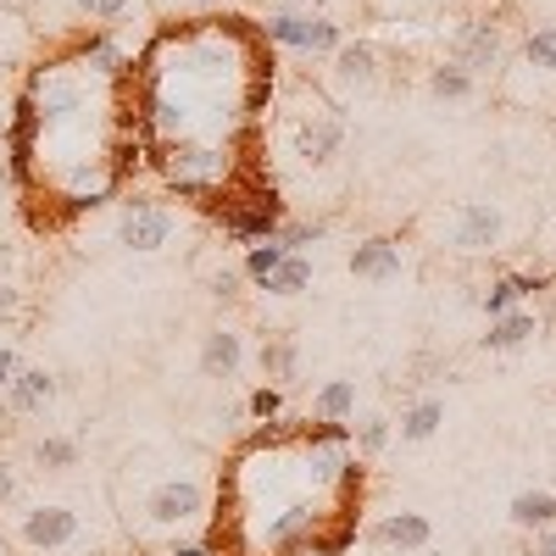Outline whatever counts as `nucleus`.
Segmentation results:
<instances>
[{
  "label": "nucleus",
  "instance_id": "nucleus-1",
  "mask_svg": "<svg viewBox=\"0 0 556 556\" xmlns=\"http://www.w3.org/2000/svg\"><path fill=\"white\" fill-rule=\"evenodd\" d=\"M273 96V73L256 78L245 62V45L235 28H206L167 39L151 56V123L173 146L184 139H206V146H228L245 117H256Z\"/></svg>",
  "mask_w": 556,
  "mask_h": 556
},
{
  "label": "nucleus",
  "instance_id": "nucleus-2",
  "mask_svg": "<svg viewBox=\"0 0 556 556\" xmlns=\"http://www.w3.org/2000/svg\"><path fill=\"white\" fill-rule=\"evenodd\" d=\"M262 39L273 45V51L323 56V62H329L351 34H345V23H334L329 12H285V7H273V12L262 17Z\"/></svg>",
  "mask_w": 556,
  "mask_h": 556
},
{
  "label": "nucleus",
  "instance_id": "nucleus-3",
  "mask_svg": "<svg viewBox=\"0 0 556 556\" xmlns=\"http://www.w3.org/2000/svg\"><path fill=\"white\" fill-rule=\"evenodd\" d=\"M384 84V56L374 39H345L340 51L329 56V67H323V84L317 96L329 106H356L362 96H374V89Z\"/></svg>",
  "mask_w": 556,
  "mask_h": 556
},
{
  "label": "nucleus",
  "instance_id": "nucleus-4",
  "mask_svg": "<svg viewBox=\"0 0 556 556\" xmlns=\"http://www.w3.org/2000/svg\"><path fill=\"white\" fill-rule=\"evenodd\" d=\"M501 78L513 101H556V17L523 34L518 56L501 67Z\"/></svg>",
  "mask_w": 556,
  "mask_h": 556
},
{
  "label": "nucleus",
  "instance_id": "nucleus-5",
  "mask_svg": "<svg viewBox=\"0 0 556 556\" xmlns=\"http://www.w3.org/2000/svg\"><path fill=\"white\" fill-rule=\"evenodd\" d=\"M162 173L178 195H212L217 184H228L235 173V146H206V139H184V146H167Z\"/></svg>",
  "mask_w": 556,
  "mask_h": 556
},
{
  "label": "nucleus",
  "instance_id": "nucleus-6",
  "mask_svg": "<svg viewBox=\"0 0 556 556\" xmlns=\"http://www.w3.org/2000/svg\"><path fill=\"white\" fill-rule=\"evenodd\" d=\"M290 151H295L306 167H329V162L345 151V112L329 106L323 96H306V101L290 112Z\"/></svg>",
  "mask_w": 556,
  "mask_h": 556
},
{
  "label": "nucleus",
  "instance_id": "nucleus-7",
  "mask_svg": "<svg viewBox=\"0 0 556 556\" xmlns=\"http://www.w3.org/2000/svg\"><path fill=\"white\" fill-rule=\"evenodd\" d=\"M12 534L28 556H62V551L84 545V518L62 501H39V506H28V513H17Z\"/></svg>",
  "mask_w": 556,
  "mask_h": 556
},
{
  "label": "nucleus",
  "instance_id": "nucleus-8",
  "mask_svg": "<svg viewBox=\"0 0 556 556\" xmlns=\"http://www.w3.org/2000/svg\"><path fill=\"white\" fill-rule=\"evenodd\" d=\"M445 62L468 67L473 78H495L506 67V28L495 17H462L445 39Z\"/></svg>",
  "mask_w": 556,
  "mask_h": 556
},
{
  "label": "nucleus",
  "instance_id": "nucleus-9",
  "mask_svg": "<svg viewBox=\"0 0 556 556\" xmlns=\"http://www.w3.org/2000/svg\"><path fill=\"white\" fill-rule=\"evenodd\" d=\"M28 28L34 34H62L78 23H96V28H123L128 12H139V0H28Z\"/></svg>",
  "mask_w": 556,
  "mask_h": 556
},
{
  "label": "nucleus",
  "instance_id": "nucleus-10",
  "mask_svg": "<svg viewBox=\"0 0 556 556\" xmlns=\"http://www.w3.org/2000/svg\"><path fill=\"white\" fill-rule=\"evenodd\" d=\"M139 518H146L151 529H184V523H201V518H206V484L173 473V479H162V484H151L146 495H139Z\"/></svg>",
  "mask_w": 556,
  "mask_h": 556
},
{
  "label": "nucleus",
  "instance_id": "nucleus-11",
  "mask_svg": "<svg viewBox=\"0 0 556 556\" xmlns=\"http://www.w3.org/2000/svg\"><path fill=\"white\" fill-rule=\"evenodd\" d=\"M501 235H506V217H501L495 201H462L445 223V251L490 256V251H501Z\"/></svg>",
  "mask_w": 556,
  "mask_h": 556
},
{
  "label": "nucleus",
  "instance_id": "nucleus-12",
  "mask_svg": "<svg viewBox=\"0 0 556 556\" xmlns=\"http://www.w3.org/2000/svg\"><path fill=\"white\" fill-rule=\"evenodd\" d=\"M173 235H178V212H167L162 201H128L123 217H117V245L139 251V256L162 251Z\"/></svg>",
  "mask_w": 556,
  "mask_h": 556
},
{
  "label": "nucleus",
  "instance_id": "nucleus-13",
  "mask_svg": "<svg viewBox=\"0 0 556 556\" xmlns=\"http://www.w3.org/2000/svg\"><path fill=\"white\" fill-rule=\"evenodd\" d=\"M223 228H228V240H240V245L278 240V228H285V201H278L273 190L267 195H251V206L245 212H228Z\"/></svg>",
  "mask_w": 556,
  "mask_h": 556
},
{
  "label": "nucleus",
  "instance_id": "nucleus-14",
  "mask_svg": "<svg viewBox=\"0 0 556 556\" xmlns=\"http://www.w3.org/2000/svg\"><path fill=\"white\" fill-rule=\"evenodd\" d=\"M401 273H406L401 240H390V235L356 240V251H351V278H362V285H390V278H401Z\"/></svg>",
  "mask_w": 556,
  "mask_h": 556
},
{
  "label": "nucleus",
  "instance_id": "nucleus-15",
  "mask_svg": "<svg viewBox=\"0 0 556 556\" xmlns=\"http://www.w3.org/2000/svg\"><path fill=\"white\" fill-rule=\"evenodd\" d=\"M34 56V28L23 12H0V96L12 89V78L28 67Z\"/></svg>",
  "mask_w": 556,
  "mask_h": 556
},
{
  "label": "nucleus",
  "instance_id": "nucleus-16",
  "mask_svg": "<svg viewBox=\"0 0 556 556\" xmlns=\"http://www.w3.org/2000/svg\"><path fill=\"white\" fill-rule=\"evenodd\" d=\"M367 534H374V545H384V551H424L434 540V523L424 513H384Z\"/></svg>",
  "mask_w": 556,
  "mask_h": 556
},
{
  "label": "nucleus",
  "instance_id": "nucleus-17",
  "mask_svg": "<svg viewBox=\"0 0 556 556\" xmlns=\"http://www.w3.org/2000/svg\"><path fill=\"white\" fill-rule=\"evenodd\" d=\"M424 89H429L440 106H473L484 96V78H473L468 67H456V62H434L429 78H424Z\"/></svg>",
  "mask_w": 556,
  "mask_h": 556
},
{
  "label": "nucleus",
  "instance_id": "nucleus-18",
  "mask_svg": "<svg viewBox=\"0 0 556 556\" xmlns=\"http://www.w3.org/2000/svg\"><path fill=\"white\" fill-rule=\"evenodd\" d=\"M534 290H545V273H501V278H490V290L479 295V306H484V317H506V312L529 306Z\"/></svg>",
  "mask_w": 556,
  "mask_h": 556
},
{
  "label": "nucleus",
  "instance_id": "nucleus-19",
  "mask_svg": "<svg viewBox=\"0 0 556 556\" xmlns=\"http://www.w3.org/2000/svg\"><path fill=\"white\" fill-rule=\"evenodd\" d=\"M51 395H56V379L45 374V367H17V379L7 384V412L12 417H28L39 406H51Z\"/></svg>",
  "mask_w": 556,
  "mask_h": 556
},
{
  "label": "nucleus",
  "instance_id": "nucleus-20",
  "mask_svg": "<svg viewBox=\"0 0 556 556\" xmlns=\"http://www.w3.org/2000/svg\"><path fill=\"white\" fill-rule=\"evenodd\" d=\"M240 362H245V340L235 329H212L206 334V345H201V374L206 379H235Z\"/></svg>",
  "mask_w": 556,
  "mask_h": 556
},
{
  "label": "nucleus",
  "instance_id": "nucleus-21",
  "mask_svg": "<svg viewBox=\"0 0 556 556\" xmlns=\"http://www.w3.org/2000/svg\"><path fill=\"white\" fill-rule=\"evenodd\" d=\"M534 334H540V317H534L529 306H518V312H506V317H490L484 351H518V345H529Z\"/></svg>",
  "mask_w": 556,
  "mask_h": 556
},
{
  "label": "nucleus",
  "instance_id": "nucleus-22",
  "mask_svg": "<svg viewBox=\"0 0 556 556\" xmlns=\"http://www.w3.org/2000/svg\"><path fill=\"white\" fill-rule=\"evenodd\" d=\"M78 62H84L89 73H96V78H112V84H117V78H123V67H128V51L117 45V34H106V28H101L96 39H84V45H78Z\"/></svg>",
  "mask_w": 556,
  "mask_h": 556
},
{
  "label": "nucleus",
  "instance_id": "nucleus-23",
  "mask_svg": "<svg viewBox=\"0 0 556 556\" xmlns=\"http://www.w3.org/2000/svg\"><path fill=\"white\" fill-rule=\"evenodd\" d=\"M312 417L317 424H351L356 417V379H329L312 401Z\"/></svg>",
  "mask_w": 556,
  "mask_h": 556
},
{
  "label": "nucleus",
  "instance_id": "nucleus-24",
  "mask_svg": "<svg viewBox=\"0 0 556 556\" xmlns=\"http://www.w3.org/2000/svg\"><path fill=\"white\" fill-rule=\"evenodd\" d=\"M440 424H445V401H440V395H424V401H412V406L401 412V440L424 445V440L440 434Z\"/></svg>",
  "mask_w": 556,
  "mask_h": 556
},
{
  "label": "nucleus",
  "instance_id": "nucleus-25",
  "mask_svg": "<svg viewBox=\"0 0 556 556\" xmlns=\"http://www.w3.org/2000/svg\"><path fill=\"white\" fill-rule=\"evenodd\" d=\"M506 513H513L518 529H556V495L551 490H518Z\"/></svg>",
  "mask_w": 556,
  "mask_h": 556
},
{
  "label": "nucleus",
  "instance_id": "nucleus-26",
  "mask_svg": "<svg viewBox=\"0 0 556 556\" xmlns=\"http://www.w3.org/2000/svg\"><path fill=\"white\" fill-rule=\"evenodd\" d=\"M262 374L273 379V390L295 384V374H301V351H295V340H267V345H262Z\"/></svg>",
  "mask_w": 556,
  "mask_h": 556
},
{
  "label": "nucleus",
  "instance_id": "nucleus-27",
  "mask_svg": "<svg viewBox=\"0 0 556 556\" xmlns=\"http://www.w3.org/2000/svg\"><path fill=\"white\" fill-rule=\"evenodd\" d=\"M78 456H84V445L73 440V434H45L39 445H34V462L45 473H62V468H78Z\"/></svg>",
  "mask_w": 556,
  "mask_h": 556
},
{
  "label": "nucleus",
  "instance_id": "nucleus-28",
  "mask_svg": "<svg viewBox=\"0 0 556 556\" xmlns=\"http://www.w3.org/2000/svg\"><path fill=\"white\" fill-rule=\"evenodd\" d=\"M306 285H312V262H306V256H285L262 290H267V295H301Z\"/></svg>",
  "mask_w": 556,
  "mask_h": 556
},
{
  "label": "nucleus",
  "instance_id": "nucleus-29",
  "mask_svg": "<svg viewBox=\"0 0 556 556\" xmlns=\"http://www.w3.org/2000/svg\"><path fill=\"white\" fill-rule=\"evenodd\" d=\"M285 256H290V251H285V245H278V240H262V245H245V267H240V273H245V278H251V285L262 290V285H267V278H273V267H278V262H285Z\"/></svg>",
  "mask_w": 556,
  "mask_h": 556
},
{
  "label": "nucleus",
  "instance_id": "nucleus-30",
  "mask_svg": "<svg viewBox=\"0 0 556 556\" xmlns=\"http://www.w3.org/2000/svg\"><path fill=\"white\" fill-rule=\"evenodd\" d=\"M351 445H356L362 456H379V451L390 445V417H362V429L351 434Z\"/></svg>",
  "mask_w": 556,
  "mask_h": 556
},
{
  "label": "nucleus",
  "instance_id": "nucleus-31",
  "mask_svg": "<svg viewBox=\"0 0 556 556\" xmlns=\"http://www.w3.org/2000/svg\"><path fill=\"white\" fill-rule=\"evenodd\" d=\"M323 235H329V223H285L278 228V245H285L290 256H301V245H317Z\"/></svg>",
  "mask_w": 556,
  "mask_h": 556
},
{
  "label": "nucleus",
  "instance_id": "nucleus-32",
  "mask_svg": "<svg viewBox=\"0 0 556 556\" xmlns=\"http://www.w3.org/2000/svg\"><path fill=\"white\" fill-rule=\"evenodd\" d=\"M245 412L251 417H262V424H273L278 412H285V390H273V384H262V390H251V401H245Z\"/></svg>",
  "mask_w": 556,
  "mask_h": 556
},
{
  "label": "nucleus",
  "instance_id": "nucleus-33",
  "mask_svg": "<svg viewBox=\"0 0 556 556\" xmlns=\"http://www.w3.org/2000/svg\"><path fill=\"white\" fill-rule=\"evenodd\" d=\"M12 190H17V167H12V156L0 151V206L12 201Z\"/></svg>",
  "mask_w": 556,
  "mask_h": 556
},
{
  "label": "nucleus",
  "instance_id": "nucleus-34",
  "mask_svg": "<svg viewBox=\"0 0 556 556\" xmlns=\"http://www.w3.org/2000/svg\"><path fill=\"white\" fill-rule=\"evenodd\" d=\"M273 7H285V12H329L334 17V0H273Z\"/></svg>",
  "mask_w": 556,
  "mask_h": 556
},
{
  "label": "nucleus",
  "instance_id": "nucleus-35",
  "mask_svg": "<svg viewBox=\"0 0 556 556\" xmlns=\"http://www.w3.org/2000/svg\"><path fill=\"white\" fill-rule=\"evenodd\" d=\"M17 367H23V362H17V351H12V345H0V390H7V384L17 379Z\"/></svg>",
  "mask_w": 556,
  "mask_h": 556
},
{
  "label": "nucleus",
  "instance_id": "nucleus-36",
  "mask_svg": "<svg viewBox=\"0 0 556 556\" xmlns=\"http://www.w3.org/2000/svg\"><path fill=\"white\" fill-rule=\"evenodd\" d=\"M235 290H240V273H228V267H223V273L212 278V295H217V301H228Z\"/></svg>",
  "mask_w": 556,
  "mask_h": 556
},
{
  "label": "nucleus",
  "instance_id": "nucleus-37",
  "mask_svg": "<svg viewBox=\"0 0 556 556\" xmlns=\"http://www.w3.org/2000/svg\"><path fill=\"white\" fill-rule=\"evenodd\" d=\"M7 317H17V290L0 278V323H7Z\"/></svg>",
  "mask_w": 556,
  "mask_h": 556
},
{
  "label": "nucleus",
  "instance_id": "nucleus-38",
  "mask_svg": "<svg viewBox=\"0 0 556 556\" xmlns=\"http://www.w3.org/2000/svg\"><path fill=\"white\" fill-rule=\"evenodd\" d=\"M167 556H212V545H206V540H184V545H173Z\"/></svg>",
  "mask_w": 556,
  "mask_h": 556
},
{
  "label": "nucleus",
  "instance_id": "nucleus-39",
  "mask_svg": "<svg viewBox=\"0 0 556 556\" xmlns=\"http://www.w3.org/2000/svg\"><path fill=\"white\" fill-rule=\"evenodd\" d=\"M12 490H17V479H12V468H7V462H0V506L12 501Z\"/></svg>",
  "mask_w": 556,
  "mask_h": 556
},
{
  "label": "nucleus",
  "instance_id": "nucleus-40",
  "mask_svg": "<svg viewBox=\"0 0 556 556\" xmlns=\"http://www.w3.org/2000/svg\"><path fill=\"white\" fill-rule=\"evenodd\" d=\"M545 540H540V556H556V529H540Z\"/></svg>",
  "mask_w": 556,
  "mask_h": 556
},
{
  "label": "nucleus",
  "instance_id": "nucleus-41",
  "mask_svg": "<svg viewBox=\"0 0 556 556\" xmlns=\"http://www.w3.org/2000/svg\"><path fill=\"white\" fill-rule=\"evenodd\" d=\"M545 245H551V256H556V212H551V228H545Z\"/></svg>",
  "mask_w": 556,
  "mask_h": 556
},
{
  "label": "nucleus",
  "instance_id": "nucleus-42",
  "mask_svg": "<svg viewBox=\"0 0 556 556\" xmlns=\"http://www.w3.org/2000/svg\"><path fill=\"white\" fill-rule=\"evenodd\" d=\"M7 139H12V123H7V117H0V151H7Z\"/></svg>",
  "mask_w": 556,
  "mask_h": 556
},
{
  "label": "nucleus",
  "instance_id": "nucleus-43",
  "mask_svg": "<svg viewBox=\"0 0 556 556\" xmlns=\"http://www.w3.org/2000/svg\"><path fill=\"white\" fill-rule=\"evenodd\" d=\"M28 7V0H0V12H23Z\"/></svg>",
  "mask_w": 556,
  "mask_h": 556
},
{
  "label": "nucleus",
  "instance_id": "nucleus-44",
  "mask_svg": "<svg viewBox=\"0 0 556 556\" xmlns=\"http://www.w3.org/2000/svg\"><path fill=\"white\" fill-rule=\"evenodd\" d=\"M0 556H12V551H7V540H0Z\"/></svg>",
  "mask_w": 556,
  "mask_h": 556
}]
</instances>
